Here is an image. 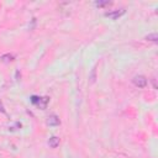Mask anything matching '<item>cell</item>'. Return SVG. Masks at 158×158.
Masks as SVG:
<instances>
[{
	"label": "cell",
	"instance_id": "cell-8",
	"mask_svg": "<svg viewBox=\"0 0 158 158\" xmlns=\"http://www.w3.org/2000/svg\"><path fill=\"white\" fill-rule=\"evenodd\" d=\"M146 40L147 41H153V42H157L158 41V35L155 32V33H151V35H148V36H146Z\"/></svg>",
	"mask_w": 158,
	"mask_h": 158
},
{
	"label": "cell",
	"instance_id": "cell-9",
	"mask_svg": "<svg viewBox=\"0 0 158 158\" xmlns=\"http://www.w3.org/2000/svg\"><path fill=\"white\" fill-rule=\"evenodd\" d=\"M111 1H109V0H106V1H95V5L96 6H99V7H103V6H109V5H111Z\"/></svg>",
	"mask_w": 158,
	"mask_h": 158
},
{
	"label": "cell",
	"instance_id": "cell-4",
	"mask_svg": "<svg viewBox=\"0 0 158 158\" xmlns=\"http://www.w3.org/2000/svg\"><path fill=\"white\" fill-rule=\"evenodd\" d=\"M48 103H50V98H48V96H43V98H40V101L37 103L36 106H39L40 109L44 110V109L47 108V104Z\"/></svg>",
	"mask_w": 158,
	"mask_h": 158
},
{
	"label": "cell",
	"instance_id": "cell-3",
	"mask_svg": "<svg viewBox=\"0 0 158 158\" xmlns=\"http://www.w3.org/2000/svg\"><path fill=\"white\" fill-rule=\"evenodd\" d=\"M46 123L48 126H58L61 123V120H59L57 115H50L46 120Z\"/></svg>",
	"mask_w": 158,
	"mask_h": 158
},
{
	"label": "cell",
	"instance_id": "cell-1",
	"mask_svg": "<svg viewBox=\"0 0 158 158\" xmlns=\"http://www.w3.org/2000/svg\"><path fill=\"white\" fill-rule=\"evenodd\" d=\"M133 84L138 86V88H145L146 85H147V78L145 76H136L133 79H132Z\"/></svg>",
	"mask_w": 158,
	"mask_h": 158
},
{
	"label": "cell",
	"instance_id": "cell-10",
	"mask_svg": "<svg viewBox=\"0 0 158 158\" xmlns=\"http://www.w3.org/2000/svg\"><path fill=\"white\" fill-rule=\"evenodd\" d=\"M39 101H40V96H36V95L31 96V103H32V104L37 105V103H39Z\"/></svg>",
	"mask_w": 158,
	"mask_h": 158
},
{
	"label": "cell",
	"instance_id": "cell-2",
	"mask_svg": "<svg viewBox=\"0 0 158 158\" xmlns=\"http://www.w3.org/2000/svg\"><path fill=\"white\" fill-rule=\"evenodd\" d=\"M125 14V9H120V10H115V11H110V13H106L105 14V16L112 19V20H116V19H119L120 16H122V15Z\"/></svg>",
	"mask_w": 158,
	"mask_h": 158
},
{
	"label": "cell",
	"instance_id": "cell-11",
	"mask_svg": "<svg viewBox=\"0 0 158 158\" xmlns=\"http://www.w3.org/2000/svg\"><path fill=\"white\" fill-rule=\"evenodd\" d=\"M0 111H1V112H4V114H5V109H4V106H3V104L1 103H0Z\"/></svg>",
	"mask_w": 158,
	"mask_h": 158
},
{
	"label": "cell",
	"instance_id": "cell-6",
	"mask_svg": "<svg viewBox=\"0 0 158 158\" xmlns=\"http://www.w3.org/2000/svg\"><path fill=\"white\" fill-rule=\"evenodd\" d=\"M15 59V57L13 54H4V56H1V61L4 62V63H9V62H13Z\"/></svg>",
	"mask_w": 158,
	"mask_h": 158
},
{
	"label": "cell",
	"instance_id": "cell-7",
	"mask_svg": "<svg viewBox=\"0 0 158 158\" xmlns=\"http://www.w3.org/2000/svg\"><path fill=\"white\" fill-rule=\"evenodd\" d=\"M89 79H90V84H94L96 80V68H93L92 69V73H90V76H89Z\"/></svg>",
	"mask_w": 158,
	"mask_h": 158
},
{
	"label": "cell",
	"instance_id": "cell-5",
	"mask_svg": "<svg viewBox=\"0 0 158 158\" xmlns=\"http://www.w3.org/2000/svg\"><path fill=\"white\" fill-rule=\"evenodd\" d=\"M48 146L51 148H57L59 146V138L57 136H52L50 140H48Z\"/></svg>",
	"mask_w": 158,
	"mask_h": 158
}]
</instances>
